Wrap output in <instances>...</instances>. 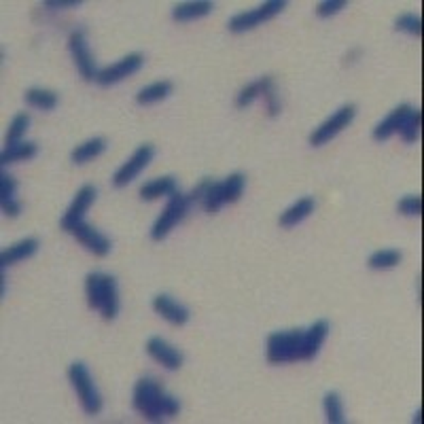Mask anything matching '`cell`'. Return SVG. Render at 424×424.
I'll use <instances>...</instances> for the list:
<instances>
[{
	"mask_svg": "<svg viewBox=\"0 0 424 424\" xmlns=\"http://www.w3.org/2000/svg\"><path fill=\"white\" fill-rule=\"evenodd\" d=\"M134 407L149 420H161L163 416H174L181 410L179 401L165 394L161 384L151 378H143L136 384Z\"/></svg>",
	"mask_w": 424,
	"mask_h": 424,
	"instance_id": "6da1fadb",
	"label": "cell"
},
{
	"mask_svg": "<svg viewBox=\"0 0 424 424\" xmlns=\"http://www.w3.org/2000/svg\"><path fill=\"white\" fill-rule=\"evenodd\" d=\"M88 301L92 310H100L106 321L117 316V287L115 278L104 274H90L88 276Z\"/></svg>",
	"mask_w": 424,
	"mask_h": 424,
	"instance_id": "7a4b0ae2",
	"label": "cell"
},
{
	"mask_svg": "<svg viewBox=\"0 0 424 424\" xmlns=\"http://www.w3.org/2000/svg\"><path fill=\"white\" fill-rule=\"evenodd\" d=\"M301 342H303V331L272 333L267 337V363L282 365V363L301 361Z\"/></svg>",
	"mask_w": 424,
	"mask_h": 424,
	"instance_id": "3957f363",
	"label": "cell"
},
{
	"mask_svg": "<svg viewBox=\"0 0 424 424\" xmlns=\"http://www.w3.org/2000/svg\"><path fill=\"white\" fill-rule=\"evenodd\" d=\"M68 378L79 394V401L83 405V410L88 412L90 416H96L102 407V399H100V394L94 386V380L88 372V367H85L83 363H74L70 365V370H68Z\"/></svg>",
	"mask_w": 424,
	"mask_h": 424,
	"instance_id": "277c9868",
	"label": "cell"
},
{
	"mask_svg": "<svg viewBox=\"0 0 424 424\" xmlns=\"http://www.w3.org/2000/svg\"><path fill=\"white\" fill-rule=\"evenodd\" d=\"M189 208H191V204H189V200H187V195H183V193H179V191L170 195V202L165 204V208L161 210L157 223L153 225L151 238H153L155 242L163 240V238L185 219V214H187Z\"/></svg>",
	"mask_w": 424,
	"mask_h": 424,
	"instance_id": "5b68a950",
	"label": "cell"
},
{
	"mask_svg": "<svg viewBox=\"0 0 424 424\" xmlns=\"http://www.w3.org/2000/svg\"><path fill=\"white\" fill-rule=\"evenodd\" d=\"M285 7H287L285 0H270V3H263L259 9L248 11V13H240V15L232 17L230 19V30L232 32H246V30H250V28H257L263 21L276 17Z\"/></svg>",
	"mask_w": 424,
	"mask_h": 424,
	"instance_id": "8992f818",
	"label": "cell"
},
{
	"mask_svg": "<svg viewBox=\"0 0 424 424\" xmlns=\"http://www.w3.org/2000/svg\"><path fill=\"white\" fill-rule=\"evenodd\" d=\"M354 115H356V108H354L352 104L342 106L331 119H327L321 128H316V130L312 132V136H310V145H312V147H321V145L329 143L331 138H335L344 128L350 125V121L354 119Z\"/></svg>",
	"mask_w": 424,
	"mask_h": 424,
	"instance_id": "52a82bcc",
	"label": "cell"
},
{
	"mask_svg": "<svg viewBox=\"0 0 424 424\" xmlns=\"http://www.w3.org/2000/svg\"><path fill=\"white\" fill-rule=\"evenodd\" d=\"M153 155H155L153 145H140V147L134 151V155L115 172V176H112V185H115L117 189H121V187H125L128 183H132V181L149 165V161L153 159Z\"/></svg>",
	"mask_w": 424,
	"mask_h": 424,
	"instance_id": "ba28073f",
	"label": "cell"
},
{
	"mask_svg": "<svg viewBox=\"0 0 424 424\" xmlns=\"http://www.w3.org/2000/svg\"><path fill=\"white\" fill-rule=\"evenodd\" d=\"M94 200H96V189H94V185H83V187L77 191L74 202L70 204L68 212L64 214V219H62V223H60L62 230H64V232H72L79 223H83V216L88 214V210L92 208Z\"/></svg>",
	"mask_w": 424,
	"mask_h": 424,
	"instance_id": "9c48e42d",
	"label": "cell"
},
{
	"mask_svg": "<svg viewBox=\"0 0 424 424\" xmlns=\"http://www.w3.org/2000/svg\"><path fill=\"white\" fill-rule=\"evenodd\" d=\"M143 62H145L143 55H140V53H132V55H128V58L119 60L117 64L106 66L104 70H98L96 83L102 85V88H108V85H112V83H119V81H123L125 77L134 74L136 70H140Z\"/></svg>",
	"mask_w": 424,
	"mask_h": 424,
	"instance_id": "30bf717a",
	"label": "cell"
},
{
	"mask_svg": "<svg viewBox=\"0 0 424 424\" xmlns=\"http://www.w3.org/2000/svg\"><path fill=\"white\" fill-rule=\"evenodd\" d=\"M68 45H70L72 58H74V62H77V68H79L81 77H83L85 81H96L98 70H96V66H94V58H92V51H90V47H88V41H85V32H81V30L72 32Z\"/></svg>",
	"mask_w": 424,
	"mask_h": 424,
	"instance_id": "8fae6325",
	"label": "cell"
},
{
	"mask_svg": "<svg viewBox=\"0 0 424 424\" xmlns=\"http://www.w3.org/2000/svg\"><path fill=\"white\" fill-rule=\"evenodd\" d=\"M329 335V323L327 321H316L307 331H303V342H301V361H312L323 342Z\"/></svg>",
	"mask_w": 424,
	"mask_h": 424,
	"instance_id": "7c38bea8",
	"label": "cell"
},
{
	"mask_svg": "<svg viewBox=\"0 0 424 424\" xmlns=\"http://www.w3.org/2000/svg\"><path fill=\"white\" fill-rule=\"evenodd\" d=\"M72 234L77 236V240L83 244V246H88L96 257H106V254L110 252V242L100 234L96 232L92 225H85V223H79L77 228L72 230Z\"/></svg>",
	"mask_w": 424,
	"mask_h": 424,
	"instance_id": "4fadbf2b",
	"label": "cell"
},
{
	"mask_svg": "<svg viewBox=\"0 0 424 424\" xmlns=\"http://www.w3.org/2000/svg\"><path fill=\"white\" fill-rule=\"evenodd\" d=\"M147 352L157 361L161 363L163 367H168V370H179V367L183 365V354L172 348L170 344H165L161 337H151L147 342Z\"/></svg>",
	"mask_w": 424,
	"mask_h": 424,
	"instance_id": "5bb4252c",
	"label": "cell"
},
{
	"mask_svg": "<svg viewBox=\"0 0 424 424\" xmlns=\"http://www.w3.org/2000/svg\"><path fill=\"white\" fill-rule=\"evenodd\" d=\"M153 307H155L157 314H161L168 323H172L176 327H181V325H185L189 321L187 310L183 305H179L174 299H170L168 295H157L153 299Z\"/></svg>",
	"mask_w": 424,
	"mask_h": 424,
	"instance_id": "9a60e30c",
	"label": "cell"
},
{
	"mask_svg": "<svg viewBox=\"0 0 424 424\" xmlns=\"http://www.w3.org/2000/svg\"><path fill=\"white\" fill-rule=\"evenodd\" d=\"M410 112H412V106H410V104L397 106V108H394L390 115L374 130V138H376V140H388L394 132L401 130V125H403V121H405V117L410 115Z\"/></svg>",
	"mask_w": 424,
	"mask_h": 424,
	"instance_id": "2e32d148",
	"label": "cell"
},
{
	"mask_svg": "<svg viewBox=\"0 0 424 424\" xmlns=\"http://www.w3.org/2000/svg\"><path fill=\"white\" fill-rule=\"evenodd\" d=\"M39 250V240L34 238H28L23 242H17L13 246H9L3 254H0V263H3V267L11 265V263H17L21 259H28L32 257V254Z\"/></svg>",
	"mask_w": 424,
	"mask_h": 424,
	"instance_id": "e0dca14e",
	"label": "cell"
},
{
	"mask_svg": "<svg viewBox=\"0 0 424 424\" xmlns=\"http://www.w3.org/2000/svg\"><path fill=\"white\" fill-rule=\"evenodd\" d=\"M314 210V200L312 197H303L297 204H293L289 210H285L280 214V225L282 228H295L297 223H301L305 216H310V212Z\"/></svg>",
	"mask_w": 424,
	"mask_h": 424,
	"instance_id": "ac0fdd59",
	"label": "cell"
},
{
	"mask_svg": "<svg viewBox=\"0 0 424 424\" xmlns=\"http://www.w3.org/2000/svg\"><path fill=\"white\" fill-rule=\"evenodd\" d=\"M212 9H214V5L208 3V0H197V3H183V5H176L172 15H174L176 21H191V19H197V17L208 15Z\"/></svg>",
	"mask_w": 424,
	"mask_h": 424,
	"instance_id": "d6986e66",
	"label": "cell"
},
{
	"mask_svg": "<svg viewBox=\"0 0 424 424\" xmlns=\"http://www.w3.org/2000/svg\"><path fill=\"white\" fill-rule=\"evenodd\" d=\"M176 181L172 176H163V179H157L153 183H147L143 189H140V197L143 200H157L161 195H172L176 193Z\"/></svg>",
	"mask_w": 424,
	"mask_h": 424,
	"instance_id": "ffe728a7",
	"label": "cell"
},
{
	"mask_svg": "<svg viewBox=\"0 0 424 424\" xmlns=\"http://www.w3.org/2000/svg\"><path fill=\"white\" fill-rule=\"evenodd\" d=\"M170 94H172V83L159 81V83H153V85H149V88H145L143 92H140L136 96V102L147 106V104H153V102H159V100L168 98Z\"/></svg>",
	"mask_w": 424,
	"mask_h": 424,
	"instance_id": "44dd1931",
	"label": "cell"
},
{
	"mask_svg": "<svg viewBox=\"0 0 424 424\" xmlns=\"http://www.w3.org/2000/svg\"><path fill=\"white\" fill-rule=\"evenodd\" d=\"M106 149V140L104 138H92L88 143L79 145L74 151H72V161L74 163H85V161H92L94 157H98L102 151Z\"/></svg>",
	"mask_w": 424,
	"mask_h": 424,
	"instance_id": "7402d4cb",
	"label": "cell"
},
{
	"mask_svg": "<svg viewBox=\"0 0 424 424\" xmlns=\"http://www.w3.org/2000/svg\"><path fill=\"white\" fill-rule=\"evenodd\" d=\"M26 102L34 108H41V110H53L55 106H58V94L49 92V90H28Z\"/></svg>",
	"mask_w": 424,
	"mask_h": 424,
	"instance_id": "603a6c76",
	"label": "cell"
},
{
	"mask_svg": "<svg viewBox=\"0 0 424 424\" xmlns=\"http://www.w3.org/2000/svg\"><path fill=\"white\" fill-rule=\"evenodd\" d=\"M37 145L32 143H17V145H11L5 149L3 157H0V161L3 163H11V161H23V159H30L37 155Z\"/></svg>",
	"mask_w": 424,
	"mask_h": 424,
	"instance_id": "cb8c5ba5",
	"label": "cell"
},
{
	"mask_svg": "<svg viewBox=\"0 0 424 424\" xmlns=\"http://www.w3.org/2000/svg\"><path fill=\"white\" fill-rule=\"evenodd\" d=\"M399 261H401L399 250H378L370 257L367 265H370L372 270H388V267L399 265Z\"/></svg>",
	"mask_w": 424,
	"mask_h": 424,
	"instance_id": "d4e9b609",
	"label": "cell"
},
{
	"mask_svg": "<svg viewBox=\"0 0 424 424\" xmlns=\"http://www.w3.org/2000/svg\"><path fill=\"white\" fill-rule=\"evenodd\" d=\"M325 412H327V420L331 424H342L344 422V405H342V399H339L337 392H327Z\"/></svg>",
	"mask_w": 424,
	"mask_h": 424,
	"instance_id": "484cf974",
	"label": "cell"
},
{
	"mask_svg": "<svg viewBox=\"0 0 424 424\" xmlns=\"http://www.w3.org/2000/svg\"><path fill=\"white\" fill-rule=\"evenodd\" d=\"M420 121H422V112L416 108H412V112L410 115L405 117V121H403V125H401V130H399V134H401V138L405 140V143H414V140L418 138V134H420Z\"/></svg>",
	"mask_w": 424,
	"mask_h": 424,
	"instance_id": "4316f807",
	"label": "cell"
},
{
	"mask_svg": "<svg viewBox=\"0 0 424 424\" xmlns=\"http://www.w3.org/2000/svg\"><path fill=\"white\" fill-rule=\"evenodd\" d=\"M244 191V174L236 172L232 174L228 181L223 183V193H225V204H232V202H238L240 200V195Z\"/></svg>",
	"mask_w": 424,
	"mask_h": 424,
	"instance_id": "83f0119b",
	"label": "cell"
},
{
	"mask_svg": "<svg viewBox=\"0 0 424 424\" xmlns=\"http://www.w3.org/2000/svg\"><path fill=\"white\" fill-rule=\"evenodd\" d=\"M28 125H30V117H28L26 112H19V115L13 117L11 125H9V132H7V147L19 143V138L26 134Z\"/></svg>",
	"mask_w": 424,
	"mask_h": 424,
	"instance_id": "f1b7e54d",
	"label": "cell"
},
{
	"mask_svg": "<svg viewBox=\"0 0 424 424\" xmlns=\"http://www.w3.org/2000/svg\"><path fill=\"white\" fill-rule=\"evenodd\" d=\"M225 204V193H223V183H212L206 197H204V208L206 212H219V208Z\"/></svg>",
	"mask_w": 424,
	"mask_h": 424,
	"instance_id": "f546056e",
	"label": "cell"
},
{
	"mask_svg": "<svg viewBox=\"0 0 424 424\" xmlns=\"http://www.w3.org/2000/svg\"><path fill=\"white\" fill-rule=\"evenodd\" d=\"M394 28H397V30H403V32H410V34H414V37H420V34H422V21H420L418 15H412V13L401 15V17L397 19V23H394Z\"/></svg>",
	"mask_w": 424,
	"mask_h": 424,
	"instance_id": "4dcf8cb0",
	"label": "cell"
},
{
	"mask_svg": "<svg viewBox=\"0 0 424 424\" xmlns=\"http://www.w3.org/2000/svg\"><path fill=\"white\" fill-rule=\"evenodd\" d=\"M261 94H263V79H261V81H257V83H250V85H246V88L238 94L236 104H238L240 108H244V106H248L254 98L261 96Z\"/></svg>",
	"mask_w": 424,
	"mask_h": 424,
	"instance_id": "1f68e13d",
	"label": "cell"
},
{
	"mask_svg": "<svg viewBox=\"0 0 424 424\" xmlns=\"http://www.w3.org/2000/svg\"><path fill=\"white\" fill-rule=\"evenodd\" d=\"M399 212L407 214V216H418L422 212V197L420 195L403 197V200L399 202Z\"/></svg>",
	"mask_w": 424,
	"mask_h": 424,
	"instance_id": "d6a6232c",
	"label": "cell"
},
{
	"mask_svg": "<svg viewBox=\"0 0 424 424\" xmlns=\"http://www.w3.org/2000/svg\"><path fill=\"white\" fill-rule=\"evenodd\" d=\"M265 100H267V110H270V117H276L278 115V102H276V96H274V81L272 77H263V94H261Z\"/></svg>",
	"mask_w": 424,
	"mask_h": 424,
	"instance_id": "836d02e7",
	"label": "cell"
},
{
	"mask_svg": "<svg viewBox=\"0 0 424 424\" xmlns=\"http://www.w3.org/2000/svg\"><path fill=\"white\" fill-rule=\"evenodd\" d=\"M346 5L348 3H344V0H329V3H321V5H316V15L319 17H331L337 11L346 9Z\"/></svg>",
	"mask_w": 424,
	"mask_h": 424,
	"instance_id": "e575fe53",
	"label": "cell"
},
{
	"mask_svg": "<svg viewBox=\"0 0 424 424\" xmlns=\"http://www.w3.org/2000/svg\"><path fill=\"white\" fill-rule=\"evenodd\" d=\"M214 181L212 179H204L200 185H195L193 187V191L187 195V200H189V204H195V202H204V197H206V193H208V189H210V185H212Z\"/></svg>",
	"mask_w": 424,
	"mask_h": 424,
	"instance_id": "d590c367",
	"label": "cell"
},
{
	"mask_svg": "<svg viewBox=\"0 0 424 424\" xmlns=\"http://www.w3.org/2000/svg\"><path fill=\"white\" fill-rule=\"evenodd\" d=\"M15 179H11L9 174L0 176V189H3V200H13V193H15Z\"/></svg>",
	"mask_w": 424,
	"mask_h": 424,
	"instance_id": "8d00e7d4",
	"label": "cell"
},
{
	"mask_svg": "<svg viewBox=\"0 0 424 424\" xmlns=\"http://www.w3.org/2000/svg\"><path fill=\"white\" fill-rule=\"evenodd\" d=\"M3 212H5L7 216L15 219V216H19L21 206H19L17 202H13V200H3Z\"/></svg>",
	"mask_w": 424,
	"mask_h": 424,
	"instance_id": "74e56055",
	"label": "cell"
},
{
	"mask_svg": "<svg viewBox=\"0 0 424 424\" xmlns=\"http://www.w3.org/2000/svg\"><path fill=\"white\" fill-rule=\"evenodd\" d=\"M45 7L47 9H77V7H81V0H70V3H45Z\"/></svg>",
	"mask_w": 424,
	"mask_h": 424,
	"instance_id": "f35d334b",
	"label": "cell"
},
{
	"mask_svg": "<svg viewBox=\"0 0 424 424\" xmlns=\"http://www.w3.org/2000/svg\"><path fill=\"white\" fill-rule=\"evenodd\" d=\"M420 416H422V412H418V414H416V418H414V422H418V424H420V422H422V418H420Z\"/></svg>",
	"mask_w": 424,
	"mask_h": 424,
	"instance_id": "ab89813d",
	"label": "cell"
}]
</instances>
